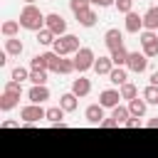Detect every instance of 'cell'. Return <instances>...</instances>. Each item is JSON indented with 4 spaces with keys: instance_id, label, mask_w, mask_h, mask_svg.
Here are the masks:
<instances>
[{
    "instance_id": "cell-1",
    "label": "cell",
    "mask_w": 158,
    "mask_h": 158,
    "mask_svg": "<svg viewBox=\"0 0 158 158\" xmlns=\"http://www.w3.org/2000/svg\"><path fill=\"white\" fill-rule=\"evenodd\" d=\"M44 17L47 15L37 5H25L20 10V27H25L30 32H40V30H44Z\"/></svg>"
},
{
    "instance_id": "cell-2",
    "label": "cell",
    "mask_w": 158,
    "mask_h": 158,
    "mask_svg": "<svg viewBox=\"0 0 158 158\" xmlns=\"http://www.w3.org/2000/svg\"><path fill=\"white\" fill-rule=\"evenodd\" d=\"M20 118L25 126H35L42 118H47V109H42V104H25L20 109Z\"/></svg>"
},
{
    "instance_id": "cell-3",
    "label": "cell",
    "mask_w": 158,
    "mask_h": 158,
    "mask_svg": "<svg viewBox=\"0 0 158 158\" xmlns=\"http://www.w3.org/2000/svg\"><path fill=\"white\" fill-rule=\"evenodd\" d=\"M94 62H96V54H94L91 47H81V49L74 54V64H77V72H79V74L94 69Z\"/></svg>"
},
{
    "instance_id": "cell-4",
    "label": "cell",
    "mask_w": 158,
    "mask_h": 158,
    "mask_svg": "<svg viewBox=\"0 0 158 158\" xmlns=\"http://www.w3.org/2000/svg\"><path fill=\"white\" fill-rule=\"evenodd\" d=\"M44 27H47L49 32H54V37H64V35H67V20H64L59 12H47Z\"/></svg>"
},
{
    "instance_id": "cell-5",
    "label": "cell",
    "mask_w": 158,
    "mask_h": 158,
    "mask_svg": "<svg viewBox=\"0 0 158 158\" xmlns=\"http://www.w3.org/2000/svg\"><path fill=\"white\" fill-rule=\"evenodd\" d=\"M126 69L133 72V74H143V72L148 69V57H146L143 52H131V54H128V64H126Z\"/></svg>"
},
{
    "instance_id": "cell-6",
    "label": "cell",
    "mask_w": 158,
    "mask_h": 158,
    "mask_svg": "<svg viewBox=\"0 0 158 158\" xmlns=\"http://www.w3.org/2000/svg\"><path fill=\"white\" fill-rule=\"evenodd\" d=\"M104 44H106V49H109V52H114V49L123 47V32H121L118 27L106 30V32H104Z\"/></svg>"
},
{
    "instance_id": "cell-7",
    "label": "cell",
    "mask_w": 158,
    "mask_h": 158,
    "mask_svg": "<svg viewBox=\"0 0 158 158\" xmlns=\"http://www.w3.org/2000/svg\"><path fill=\"white\" fill-rule=\"evenodd\" d=\"M118 101H121V91H118V89H104V91L99 94V104H101L104 109H116Z\"/></svg>"
},
{
    "instance_id": "cell-8",
    "label": "cell",
    "mask_w": 158,
    "mask_h": 158,
    "mask_svg": "<svg viewBox=\"0 0 158 158\" xmlns=\"http://www.w3.org/2000/svg\"><path fill=\"white\" fill-rule=\"evenodd\" d=\"M123 30L131 32V35H141V32H143V15L128 12V15H126V22H123Z\"/></svg>"
},
{
    "instance_id": "cell-9",
    "label": "cell",
    "mask_w": 158,
    "mask_h": 158,
    "mask_svg": "<svg viewBox=\"0 0 158 158\" xmlns=\"http://www.w3.org/2000/svg\"><path fill=\"white\" fill-rule=\"evenodd\" d=\"M72 94H74L77 99L89 96V94H91V81H89L84 74H79V79H74V81H72Z\"/></svg>"
},
{
    "instance_id": "cell-10",
    "label": "cell",
    "mask_w": 158,
    "mask_h": 158,
    "mask_svg": "<svg viewBox=\"0 0 158 158\" xmlns=\"http://www.w3.org/2000/svg\"><path fill=\"white\" fill-rule=\"evenodd\" d=\"M84 118H86L91 126H101V121L106 118V116H104V106H101V104H89L86 111H84Z\"/></svg>"
},
{
    "instance_id": "cell-11",
    "label": "cell",
    "mask_w": 158,
    "mask_h": 158,
    "mask_svg": "<svg viewBox=\"0 0 158 158\" xmlns=\"http://www.w3.org/2000/svg\"><path fill=\"white\" fill-rule=\"evenodd\" d=\"M143 30L158 32V5H151V7L143 12Z\"/></svg>"
},
{
    "instance_id": "cell-12",
    "label": "cell",
    "mask_w": 158,
    "mask_h": 158,
    "mask_svg": "<svg viewBox=\"0 0 158 158\" xmlns=\"http://www.w3.org/2000/svg\"><path fill=\"white\" fill-rule=\"evenodd\" d=\"M49 96H52V94H49V89H47V86H30V91H27L30 104H44Z\"/></svg>"
},
{
    "instance_id": "cell-13",
    "label": "cell",
    "mask_w": 158,
    "mask_h": 158,
    "mask_svg": "<svg viewBox=\"0 0 158 158\" xmlns=\"http://www.w3.org/2000/svg\"><path fill=\"white\" fill-rule=\"evenodd\" d=\"M111 69H114L111 57H96V62H94V72H96L99 77H109Z\"/></svg>"
},
{
    "instance_id": "cell-14",
    "label": "cell",
    "mask_w": 158,
    "mask_h": 158,
    "mask_svg": "<svg viewBox=\"0 0 158 158\" xmlns=\"http://www.w3.org/2000/svg\"><path fill=\"white\" fill-rule=\"evenodd\" d=\"M109 81L116 84V86H123V84L128 81V69H126V67H114L111 74H109Z\"/></svg>"
},
{
    "instance_id": "cell-15",
    "label": "cell",
    "mask_w": 158,
    "mask_h": 158,
    "mask_svg": "<svg viewBox=\"0 0 158 158\" xmlns=\"http://www.w3.org/2000/svg\"><path fill=\"white\" fill-rule=\"evenodd\" d=\"M146 109H148V104H146V99L141 96H136V99H131L128 101V111H131V116H138V118H143L146 116Z\"/></svg>"
},
{
    "instance_id": "cell-16",
    "label": "cell",
    "mask_w": 158,
    "mask_h": 158,
    "mask_svg": "<svg viewBox=\"0 0 158 158\" xmlns=\"http://www.w3.org/2000/svg\"><path fill=\"white\" fill-rule=\"evenodd\" d=\"M0 32H2L5 40L17 37V32H20V20H5V22L0 25Z\"/></svg>"
},
{
    "instance_id": "cell-17",
    "label": "cell",
    "mask_w": 158,
    "mask_h": 158,
    "mask_svg": "<svg viewBox=\"0 0 158 158\" xmlns=\"http://www.w3.org/2000/svg\"><path fill=\"white\" fill-rule=\"evenodd\" d=\"M5 52H7L10 57H20V54L25 52V44H22V40H17V37H10V40H5Z\"/></svg>"
},
{
    "instance_id": "cell-18",
    "label": "cell",
    "mask_w": 158,
    "mask_h": 158,
    "mask_svg": "<svg viewBox=\"0 0 158 158\" xmlns=\"http://www.w3.org/2000/svg\"><path fill=\"white\" fill-rule=\"evenodd\" d=\"M128 49L126 47H118V49H114V52H109V57H111V62H114V67H126L128 64Z\"/></svg>"
},
{
    "instance_id": "cell-19",
    "label": "cell",
    "mask_w": 158,
    "mask_h": 158,
    "mask_svg": "<svg viewBox=\"0 0 158 158\" xmlns=\"http://www.w3.org/2000/svg\"><path fill=\"white\" fill-rule=\"evenodd\" d=\"M59 106H62L67 114H72V111H77V106H79V99H77L72 91H67V94H62V96H59Z\"/></svg>"
},
{
    "instance_id": "cell-20",
    "label": "cell",
    "mask_w": 158,
    "mask_h": 158,
    "mask_svg": "<svg viewBox=\"0 0 158 158\" xmlns=\"http://www.w3.org/2000/svg\"><path fill=\"white\" fill-rule=\"evenodd\" d=\"M64 114H67V111H64L59 104H57V106H49V109H47V121H49L52 126H59V123H64Z\"/></svg>"
},
{
    "instance_id": "cell-21",
    "label": "cell",
    "mask_w": 158,
    "mask_h": 158,
    "mask_svg": "<svg viewBox=\"0 0 158 158\" xmlns=\"http://www.w3.org/2000/svg\"><path fill=\"white\" fill-rule=\"evenodd\" d=\"M96 20H99V17H96V12H94L91 7L77 15V22H79L81 27H94V25H96Z\"/></svg>"
},
{
    "instance_id": "cell-22",
    "label": "cell",
    "mask_w": 158,
    "mask_h": 158,
    "mask_svg": "<svg viewBox=\"0 0 158 158\" xmlns=\"http://www.w3.org/2000/svg\"><path fill=\"white\" fill-rule=\"evenodd\" d=\"M77 72V64H74V59H69V57H62L59 59V64H57V69H54V74H74Z\"/></svg>"
},
{
    "instance_id": "cell-23",
    "label": "cell",
    "mask_w": 158,
    "mask_h": 158,
    "mask_svg": "<svg viewBox=\"0 0 158 158\" xmlns=\"http://www.w3.org/2000/svg\"><path fill=\"white\" fill-rule=\"evenodd\" d=\"M17 104H20V96L7 94V91H2V94H0V111H10V109H15Z\"/></svg>"
},
{
    "instance_id": "cell-24",
    "label": "cell",
    "mask_w": 158,
    "mask_h": 158,
    "mask_svg": "<svg viewBox=\"0 0 158 158\" xmlns=\"http://www.w3.org/2000/svg\"><path fill=\"white\" fill-rule=\"evenodd\" d=\"M111 118H116V123L118 126H123L128 118H131V111H128V106H116V109H111Z\"/></svg>"
},
{
    "instance_id": "cell-25",
    "label": "cell",
    "mask_w": 158,
    "mask_h": 158,
    "mask_svg": "<svg viewBox=\"0 0 158 158\" xmlns=\"http://www.w3.org/2000/svg\"><path fill=\"white\" fill-rule=\"evenodd\" d=\"M141 96L146 99V104H148V106H158V86L148 84V86L141 91Z\"/></svg>"
},
{
    "instance_id": "cell-26",
    "label": "cell",
    "mask_w": 158,
    "mask_h": 158,
    "mask_svg": "<svg viewBox=\"0 0 158 158\" xmlns=\"http://www.w3.org/2000/svg\"><path fill=\"white\" fill-rule=\"evenodd\" d=\"M47 77H49V72H44V69H37V72L30 69V81H32V86H47Z\"/></svg>"
},
{
    "instance_id": "cell-27",
    "label": "cell",
    "mask_w": 158,
    "mask_h": 158,
    "mask_svg": "<svg viewBox=\"0 0 158 158\" xmlns=\"http://www.w3.org/2000/svg\"><path fill=\"white\" fill-rule=\"evenodd\" d=\"M54 40H57V37H54V32H49L47 27L37 32V44H44V47H52V44H54Z\"/></svg>"
},
{
    "instance_id": "cell-28",
    "label": "cell",
    "mask_w": 158,
    "mask_h": 158,
    "mask_svg": "<svg viewBox=\"0 0 158 158\" xmlns=\"http://www.w3.org/2000/svg\"><path fill=\"white\" fill-rule=\"evenodd\" d=\"M10 79H12V81H20V84H22V81H30V69H27V67H15V69L10 72Z\"/></svg>"
},
{
    "instance_id": "cell-29",
    "label": "cell",
    "mask_w": 158,
    "mask_h": 158,
    "mask_svg": "<svg viewBox=\"0 0 158 158\" xmlns=\"http://www.w3.org/2000/svg\"><path fill=\"white\" fill-rule=\"evenodd\" d=\"M118 91H121V99H126V101H131V99L138 96V89H136V84H131V81H126L123 86H118Z\"/></svg>"
},
{
    "instance_id": "cell-30",
    "label": "cell",
    "mask_w": 158,
    "mask_h": 158,
    "mask_svg": "<svg viewBox=\"0 0 158 158\" xmlns=\"http://www.w3.org/2000/svg\"><path fill=\"white\" fill-rule=\"evenodd\" d=\"M52 52H54V54H59V57H69V54H72V52H69V47H67V42H64V37H57V40H54Z\"/></svg>"
},
{
    "instance_id": "cell-31",
    "label": "cell",
    "mask_w": 158,
    "mask_h": 158,
    "mask_svg": "<svg viewBox=\"0 0 158 158\" xmlns=\"http://www.w3.org/2000/svg\"><path fill=\"white\" fill-rule=\"evenodd\" d=\"M89 7H91V0H69V10L74 12V17L84 10H89Z\"/></svg>"
},
{
    "instance_id": "cell-32",
    "label": "cell",
    "mask_w": 158,
    "mask_h": 158,
    "mask_svg": "<svg viewBox=\"0 0 158 158\" xmlns=\"http://www.w3.org/2000/svg\"><path fill=\"white\" fill-rule=\"evenodd\" d=\"M42 57H44V62H47V69H49V72H54V69H57V64H59V59H62V57H59V54H54L52 49H49V52H42Z\"/></svg>"
},
{
    "instance_id": "cell-33",
    "label": "cell",
    "mask_w": 158,
    "mask_h": 158,
    "mask_svg": "<svg viewBox=\"0 0 158 158\" xmlns=\"http://www.w3.org/2000/svg\"><path fill=\"white\" fill-rule=\"evenodd\" d=\"M64 42H67V47H69V52H72V54H77V52L81 49V44H79V37H77V35H69V32H67V35H64Z\"/></svg>"
},
{
    "instance_id": "cell-34",
    "label": "cell",
    "mask_w": 158,
    "mask_h": 158,
    "mask_svg": "<svg viewBox=\"0 0 158 158\" xmlns=\"http://www.w3.org/2000/svg\"><path fill=\"white\" fill-rule=\"evenodd\" d=\"M2 91H7V94H15V96H22V84H20V81H12V79H7V81H5V86H2Z\"/></svg>"
},
{
    "instance_id": "cell-35",
    "label": "cell",
    "mask_w": 158,
    "mask_h": 158,
    "mask_svg": "<svg viewBox=\"0 0 158 158\" xmlns=\"http://www.w3.org/2000/svg\"><path fill=\"white\" fill-rule=\"evenodd\" d=\"M156 40H158V32H151V30H143V32L138 35L141 47H146V44H151V42H156Z\"/></svg>"
},
{
    "instance_id": "cell-36",
    "label": "cell",
    "mask_w": 158,
    "mask_h": 158,
    "mask_svg": "<svg viewBox=\"0 0 158 158\" xmlns=\"http://www.w3.org/2000/svg\"><path fill=\"white\" fill-rule=\"evenodd\" d=\"M30 69H32V72H37V69L49 72V69H47V62H44V57H42V54H35V57L30 59Z\"/></svg>"
},
{
    "instance_id": "cell-37",
    "label": "cell",
    "mask_w": 158,
    "mask_h": 158,
    "mask_svg": "<svg viewBox=\"0 0 158 158\" xmlns=\"http://www.w3.org/2000/svg\"><path fill=\"white\" fill-rule=\"evenodd\" d=\"M121 15H128V12H133V0H116V5H114Z\"/></svg>"
},
{
    "instance_id": "cell-38",
    "label": "cell",
    "mask_w": 158,
    "mask_h": 158,
    "mask_svg": "<svg viewBox=\"0 0 158 158\" xmlns=\"http://www.w3.org/2000/svg\"><path fill=\"white\" fill-rule=\"evenodd\" d=\"M141 52H143V54H146L148 59H153V57H158V40H156V42H151V44H146V47H143Z\"/></svg>"
},
{
    "instance_id": "cell-39",
    "label": "cell",
    "mask_w": 158,
    "mask_h": 158,
    "mask_svg": "<svg viewBox=\"0 0 158 158\" xmlns=\"http://www.w3.org/2000/svg\"><path fill=\"white\" fill-rule=\"evenodd\" d=\"M123 126H126V128H141L143 123H141V118H138V116H131V118H128Z\"/></svg>"
},
{
    "instance_id": "cell-40",
    "label": "cell",
    "mask_w": 158,
    "mask_h": 158,
    "mask_svg": "<svg viewBox=\"0 0 158 158\" xmlns=\"http://www.w3.org/2000/svg\"><path fill=\"white\" fill-rule=\"evenodd\" d=\"M0 126H2V128H20V121H12V118H5V121H0Z\"/></svg>"
},
{
    "instance_id": "cell-41",
    "label": "cell",
    "mask_w": 158,
    "mask_h": 158,
    "mask_svg": "<svg viewBox=\"0 0 158 158\" xmlns=\"http://www.w3.org/2000/svg\"><path fill=\"white\" fill-rule=\"evenodd\" d=\"M101 128H118V123H116V118H111V116H109V118H104V121H101Z\"/></svg>"
},
{
    "instance_id": "cell-42",
    "label": "cell",
    "mask_w": 158,
    "mask_h": 158,
    "mask_svg": "<svg viewBox=\"0 0 158 158\" xmlns=\"http://www.w3.org/2000/svg\"><path fill=\"white\" fill-rule=\"evenodd\" d=\"M146 126H148V128H158V116H156V118H148Z\"/></svg>"
},
{
    "instance_id": "cell-43",
    "label": "cell",
    "mask_w": 158,
    "mask_h": 158,
    "mask_svg": "<svg viewBox=\"0 0 158 158\" xmlns=\"http://www.w3.org/2000/svg\"><path fill=\"white\" fill-rule=\"evenodd\" d=\"M116 5V0H99V7H111Z\"/></svg>"
},
{
    "instance_id": "cell-44",
    "label": "cell",
    "mask_w": 158,
    "mask_h": 158,
    "mask_svg": "<svg viewBox=\"0 0 158 158\" xmlns=\"http://www.w3.org/2000/svg\"><path fill=\"white\" fill-rule=\"evenodd\" d=\"M151 84H153V86H158V69L151 74Z\"/></svg>"
},
{
    "instance_id": "cell-45",
    "label": "cell",
    "mask_w": 158,
    "mask_h": 158,
    "mask_svg": "<svg viewBox=\"0 0 158 158\" xmlns=\"http://www.w3.org/2000/svg\"><path fill=\"white\" fill-rule=\"evenodd\" d=\"M22 2H25V5H35L37 0H22Z\"/></svg>"
},
{
    "instance_id": "cell-46",
    "label": "cell",
    "mask_w": 158,
    "mask_h": 158,
    "mask_svg": "<svg viewBox=\"0 0 158 158\" xmlns=\"http://www.w3.org/2000/svg\"><path fill=\"white\" fill-rule=\"evenodd\" d=\"M91 5H99V0H91Z\"/></svg>"
}]
</instances>
